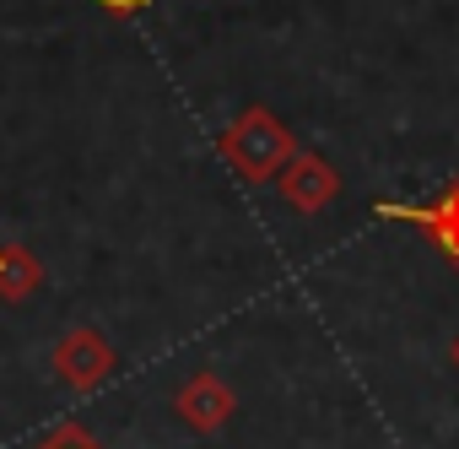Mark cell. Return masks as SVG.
<instances>
[{"label":"cell","instance_id":"1","mask_svg":"<svg viewBox=\"0 0 459 449\" xmlns=\"http://www.w3.org/2000/svg\"><path fill=\"white\" fill-rule=\"evenodd\" d=\"M216 152H221V163L233 168L244 184H265V179H276L287 168V157L298 152V136L271 109H244L233 125L216 136Z\"/></svg>","mask_w":459,"mask_h":449},{"label":"cell","instance_id":"2","mask_svg":"<svg viewBox=\"0 0 459 449\" xmlns=\"http://www.w3.org/2000/svg\"><path fill=\"white\" fill-rule=\"evenodd\" d=\"M119 368V352L108 347V336L103 330H92V325H76V330H65L60 341H55V374H60V384H71V390H98V384H108V374Z\"/></svg>","mask_w":459,"mask_h":449},{"label":"cell","instance_id":"3","mask_svg":"<svg viewBox=\"0 0 459 449\" xmlns=\"http://www.w3.org/2000/svg\"><path fill=\"white\" fill-rule=\"evenodd\" d=\"M173 411H178V422L195 427V433H221L227 422H233V411H238V390L227 384L216 368H200V374H189V379L178 384Z\"/></svg>","mask_w":459,"mask_h":449},{"label":"cell","instance_id":"4","mask_svg":"<svg viewBox=\"0 0 459 449\" xmlns=\"http://www.w3.org/2000/svg\"><path fill=\"white\" fill-rule=\"evenodd\" d=\"M276 195H281L292 211L314 216V211H325V206L341 195V173H335V163L319 157V152H292L287 168L276 173Z\"/></svg>","mask_w":459,"mask_h":449},{"label":"cell","instance_id":"5","mask_svg":"<svg viewBox=\"0 0 459 449\" xmlns=\"http://www.w3.org/2000/svg\"><path fill=\"white\" fill-rule=\"evenodd\" d=\"M378 216H389V222H411L416 233H427L454 266H459V173L443 184V195L437 200H427V206H400V200H384L378 206Z\"/></svg>","mask_w":459,"mask_h":449},{"label":"cell","instance_id":"6","mask_svg":"<svg viewBox=\"0 0 459 449\" xmlns=\"http://www.w3.org/2000/svg\"><path fill=\"white\" fill-rule=\"evenodd\" d=\"M44 282V266L28 255V250H17V244H0V298H28L33 287Z\"/></svg>","mask_w":459,"mask_h":449},{"label":"cell","instance_id":"7","mask_svg":"<svg viewBox=\"0 0 459 449\" xmlns=\"http://www.w3.org/2000/svg\"><path fill=\"white\" fill-rule=\"evenodd\" d=\"M39 449H98V444H92L87 427H60V433H55L49 444H39Z\"/></svg>","mask_w":459,"mask_h":449},{"label":"cell","instance_id":"8","mask_svg":"<svg viewBox=\"0 0 459 449\" xmlns=\"http://www.w3.org/2000/svg\"><path fill=\"white\" fill-rule=\"evenodd\" d=\"M98 6H103V12H114V17H130V12H146L152 0H98Z\"/></svg>","mask_w":459,"mask_h":449},{"label":"cell","instance_id":"9","mask_svg":"<svg viewBox=\"0 0 459 449\" xmlns=\"http://www.w3.org/2000/svg\"><path fill=\"white\" fill-rule=\"evenodd\" d=\"M454 363H459V341H454Z\"/></svg>","mask_w":459,"mask_h":449}]
</instances>
